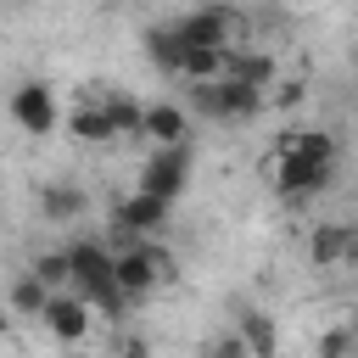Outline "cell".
Returning <instances> with one entry per match:
<instances>
[{
    "label": "cell",
    "instance_id": "1",
    "mask_svg": "<svg viewBox=\"0 0 358 358\" xmlns=\"http://www.w3.org/2000/svg\"><path fill=\"white\" fill-rule=\"evenodd\" d=\"M336 179V140L324 129H285L268 157V185L280 201H313Z\"/></svg>",
    "mask_w": 358,
    "mask_h": 358
},
{
    "label": "cell",
    "instance_id": "2",
    "mask_svg": "<svg viewBox=\"0 0 358 358\" xmlns=\"http://www.w3.org/2000/svg\"><path fill=\"white\" fill-rule=\"evenodd\" d=\"M67 268H73V296H84L90 313H101V319H123L129 313V302H123V291L112 280V246L106 241H73L67 246Z\"/></svg>",
    "mask_w": 358,
    "mask_h": 358
},
{
    "label": "cell",
    "instance_id": "3",
    "mask_svg": "<svg viewBox=\"0 0 358 358\" xmlns=\"http://www.w3.org/2000/svg\"><path fill=\"white\" fill-rule=\"evenodd\" d=\"M173 34H179L185 50H241L246 45V17L224 0H213V6H196V11L173 17Z\"/></svg>",
    "mask_w": 358,
    "mask_h": 358
},
{
    "label": "cell",
    "instance_id": "4",
    "mask_svg": "<svg viewBox=\"0 0 358 358\" xmlns=\"http://www.w3.org/2000/svg\"><path fill=\"white\" fill-rule=\"evenodd\" d=\"M185 112H201V117H213V123H252L263 106H268V95H257V90H246V84H235V78H213V84H185Z\"/></svg>",
    "mask_w": 358,
    "mask_h": 358
},
{
    "label": "cell",
    "instance_id": "5",
    "mask_svg": "<svg viewBox=\"0 0 358 358\" xmlns=\"http://www.w3.org/2000/svg\"><path fill=\"white\" fill-rule=\"evenodd\" d=\"M190 168H196L190 145H157V151L145 157L134 190H145V196H157V201H179L185 185H190Z\"/></svg>",
    "mask_w": 358,
    "mask_h": 358
},
{
    "label": "cell",
    "instance_id": "6",
    "mask_svg": "<svg viewBox=\"0 0 358 358\" xmlns=\"http://www.w3.org/2000/svg\"><path fill=\"white\" fill-rule=\"evenodd\" d=\"M6 112H11V123H17L22 134H50V129L62 123L56 90H50L45 78H22V84L11 90V101H6Z\"/></svg>",
    "mask_w": 358,
    "mask_h": 358
},
{
    "label": "cell",
    "instance_id": "7",
    "mask_svg": "<svg viewBox=\"0 0 358 358\" xmlns=\"http://www.w3.org/2000/svg\"><path fill=\"white\" fill-rule=\"evenodd\" d=\"M168 218H173V201H157V196H145V190H129V196L112 207V235H123V241L162 235Z\"/></svg>",
    "mask_w": 358,
    "mask_h": 358
},
{
    "label": "cell",
    "instance_id": "8",
    "mask_svg": "<svg viewBox=\"0 0 358 358\" xmlns=\"http://www.w3.org/2000/svg\"><path fill=\"white\" fill-rule=\"evenodd\" d=\"M39 319H45V330H50L62 347H73V341L90 336V319H95V313H90L84 296H73V291H50V302H45Z\"/></svg>",
    "mask_w": 358,
    "mask_h": 358
},
{
    "label": "cell",
    "instance_id": "9",
    "mask_svg": "<svg viewBox=\"0 0 358 358\" xmlns=\"http://www.w3.org/2000/svg\"><path fill=\"white\" fill-rule=\"evenodd\" d=\"M308 257L319 268H341V263H358V224H313L308 235Z\"/></svg>",
    "mask_w": 358,
    "mask_h": 358
},
{
    "label": "cell",
    "instance_id": "10",
    "mask_svg": "<svg viewBox=\"0 0 358 358\" xmlns=\"http://www.w3.org/2000/svg\"><path fill=\"white\" fill-rule=\"evenodd\" d=\"M140 134H145L151 145H190V112H185L179 101H151Z\"/></svg>",
    "mask_w": 358,
    "mask_h": 358
},
{
    "label": "cell",
    "instance_id": "11",
    "mask_svg": "<svg viewBox=\"0 0 358 358\" xmlns=\"http://www.w3.org/2000/svg\"><path fill=\"white\" fill-rule=\"evenodd\" d=\"M67 134L84 140V145H106V140H117V134H112V117H106V106H101V95L84 90V101L67 112Z\"/></svg>",
    "mask_w": 358,
    "mask_h": 358
},
{
    "label": "cell",
    "instance_id": "12",
    "mask_svg": "<svg viewBox=\"0 0 358 358\" xmlns=\"http://www.w3.org/2000/svg\"><path fill=\"white\" fill-rule=\"evenodd\" d=\"M34 201H39V213H45V224H73L90 201H84V190L78 185H67V179H45L39 190H34Z\"/></svg>",
    "mask_w": 358,
    "mask_h": 358
},
{
    "label": "cell",
    "instance_id": "13",
    "mask_svg": "<svg viewBox=\"0 0 358 358\" xmlns=\"http://www.w3.org/2000/svg\"><path fill=\"white\" fill-rule=\"evenodd\" d=\"M241 347H246V358H274L280 352V330H274V319L268 313H257V308H246L241 313Z\"/></svg>",
    "mask_w": 358,
    "mask_h": 358
},
{
    "label": "cell",
    "instance_id": "14",
    "mask_svg": "<svg viewBox=\"0 0 358 358\" xmlns=\"http://www.w3.org/2000/svg\"><path fill=\"white\" fill-rule=\"evenodd\" d=\"M145 56L157 62V73L179 78V67H185V45H179V34H173V22H157V28H145Z\"/></svg>",
    "mask_w": 358,
    "mask_h": 358
},
{
    "label": "cell",
    "instance_id": "15",
    "mask_svg": "<svg viewBox=\"0 0 358 358\" xmlns=\"http://www.w3.org/2000/svg\"><path fill=\"white\" fill-rule=\"evenodd\" d=\"M101 106H106V117H112V134H117V140H123V134H129V140L140 134V123H145V106H140L129 90H101Z\"/></svg>",
    "mask_w": 358,
    "mask_h": 358
},
{
    "label": "cell",
    "instance_id": "16",
    "mask_svg": "<svg viewBox=\"0 0 358 358\" xmlns=\"http://www.w3.org/2000/svg\"><path fill=\"white\" fill-rule=\"evenodd\" d=\"M28 274L45 285V291H67L73 285V268H67V252H39L34 263H28Z\"/></svg>",
    "mask_w": 358,
    "mask_h": 358
},
{
    "label": "cell",
    "instance_id": "17",
    "mask_svg": "<svg viewBox=\"0 0 358 358\" xmlns=\"http://www.w3.org/2000/svg\"><path fill=\"white\" fill-rule=\"evenodd\" d=\"M45 302H50V291H45L34 274H17V280H11V308H17V313H45Z\"/></svg>",
    "mask_w": 358,
    "mask_h": 358
},
{
    "label": "cell",
    "instance_id": "18",
    "mask_svg": "<svg viewBox=\"0 0 358 358\" xmlns=\"http://www.w3.org/2000/svg\"><path fill=\"white\" fill-rule=\"evenodd\" d=\"M352 352H358V330L336 324V330H324V336H319V358H352Z\"/></svg>",
    "mask_w": 358,
    "mask_h": 358
},
{
    "label": "cell",
    "instance_id": "19",
    "mask_svg": "<svg viewBox=\"0 0 358 358\" xmlns=\"http://www.w3.org/2000/svg\"><path fill=\"white\" fill-rule=\"evenodd\" d=\"M296 101H302V84H296V78L274 84V95H268V106H296Z\"/></svg>",
    "mask_w": 358,
    "mask_h": 358
},
{
    "label": "cell",
    "instance_id": "20",
    "mask_svg": "<svg viewBox=\"0 0 358 358\" xmlns=\"http://www.w3.org/2000/svg\"><path fill=\"white\" fill-rule=\"evenodd\" d=\"M207 358H246V347H241V336H224V341H213Z\"/></svg>",
    "mask_w": 358,
    "mask_h": 358
},
{
    "label": "cell",
    "instance_id": "21",
    "mask_svg": "<svg viewBox=\"0 0 358 358\" xmlns=\"http://www.w3.org/2000/svg\"><path fill=\"white\" fill-rule=\"evenodd\" d=\"M117 358H151V347H145V341H129V347H123Z\"/></svg>",
    "mask_w": 358,
    "mask_h": 358
},
{
    "label": "cell",
    "instance_id": "22",
    "mask_svg": "<svg viewBox=\"0 0 358 358\" xmlns=\"http://www.w3.org/2000/svg\"><path fill=\"white\" fill-rule=\"evenodd\" d=\"M0 6H28V0H0Z\"/></svg>",
    "mask_w": 358,
    "mask_h": 358
}]
</instances>
